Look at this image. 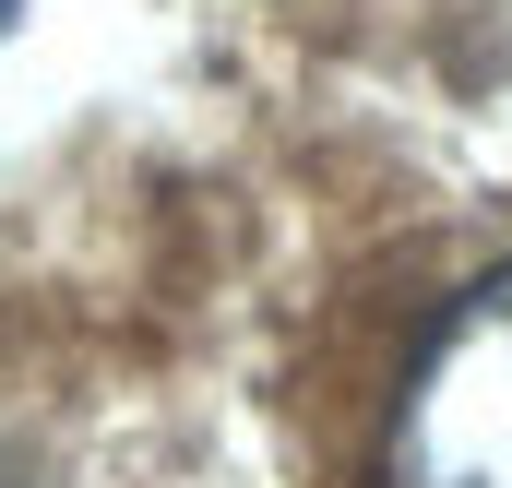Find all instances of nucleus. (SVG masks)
<instances>
[{
    "mask_svg": "<svg viewBox=\"0 0 512 488\" xmlns=\"http://www.w3.org/2000/svg\"><path fill=\"white\" fill-rule=\"evenodd\" d=\"M382 488H512V262L429 322L382 429Z\"/></svg>",
    "mask_w": 512,
    "mask_h": 488,
    "instance_id": "nucleus-1",
    "label": "nucleus"
},
{
    "mask_svg": "<svg viewBox=\"0 0 512 488\" xmlns=\"http://www.w3.org/2000/svg\"><path fill=\"white\" fill-rule=\"evenodd\" d=\"M0 24H12V0H0Z\"/></svg>",
    "mask_w": 512,
    "mask_h": 488,
    "instance_id": "nucleus-2",
    "label": "nucleus"
}]
</instances>
